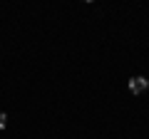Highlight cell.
I'll use <instances>...</instances> for the list:
<instances>
[{
  "label": "cell",
  "mask_w": 149,
  "mask_h": 139,
  "mask_svg": "<svg viewBox=\"0 0 149 139\" xmlns=\"http://www.w3.org/2000/svg\"><path fill=\"white\" fill-rule=\"evenodd\" d=\"M149 87V80H144V77H132L129 80V92L132 95H142V92H147Z\"/></svg>",
  "instance_id": "cell-1"
},
{
  "label": "cell",
  "mask_w": 149,
  "mask_h": 139,
  "mask_svg": "<svg viewBox=\"0 0 149 139\" xmlns=\"http://www.w3.org/2000/svg\"><path fill=\"white\" fill-rule=\"evenodd\" d=\"M5 124H8V117H5V112H0V129H5Z\"/></svg>",
  "instance_id": "cell-2"
}]
</instances>
